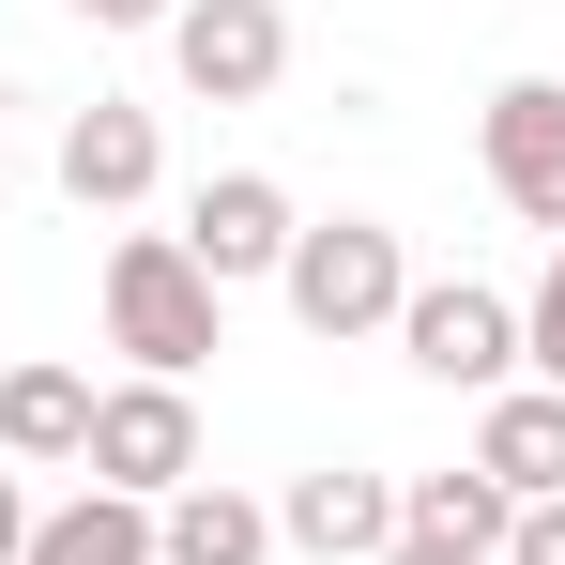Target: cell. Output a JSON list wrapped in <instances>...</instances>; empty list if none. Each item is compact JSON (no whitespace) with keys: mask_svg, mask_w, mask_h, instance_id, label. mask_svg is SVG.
<instances>
[{"mask_svg":"<svg viewBox=\"0 0 565 565\" xmlns=\"http://www.w3.org/2000/svg\"><path fill=\"white\" fill-rule=\"evenodd\" d=\"M169 77L199 107H260L290 77V0H184L169 15Z\"/></svg>","mask_w":565,"mask_h":565,"instance_id":"cell-5","label":"cell"},{"mask_svg":"<svg viewBox=\"0 0 565 565\" xmlns=\"http://www.w3.org/2000/svg\"><path fill=\"white\" fill-rule=\"evenodd\" d=\"M504 565H565V489H551V504H520V520H504Z\"/></svg>","mask_w":565,"mask_h":565,"instance_id":"cell-16","label":"cell"},{"mask_svg":"<svg viewBox=\"0 0 565 565\" xmlns=\"http://www.w3.org/2000/svg\"><path fill=\"white\" fill-rule=\"evenodd\" d=\"M0 184H15V153H0Z\"/></svg>","mask_w":565,"mask_h":565,"instance_id":"cell-20","label":"cell"},{"mask_svg":"<svg viewBox=\"0 0 565 565\" xmlns=\"http://www.w3.org/2000/svg\"><path fill=\"white\" fill-rule=\"evenodd\" d=\"M504 520H520V504H504V489H489V473H397V535H444V551H489L504 565Z\"/></svg>","mask_w":565,"mask_h":565,"instance_id":"cell-14","label":"cell"},{"mask_svg":"<svg viewBox=\"0 0 565 565\" xmlns=\"http://www.w3.org/2000/svg\"><path fill=\"white\" fill-rule=\"evenodd\" d=\"M397 352H413V382H444V397H504L520 382V306L489 276H413L397 290Z\"/></svg>","mask_w":565,"mask_h":565,"instance_id":"cell-3","label":"cell"},{"mask_svg":"<svg viewBox=\"0 0 565 565\" xmlns=\"http://www.w3.org/2000/svg\"><path fill=\"white\" fill-rule=\"evenodd\" d=\"M276 551H306V565H382V551H397V473H352V459L290 473V489H276Z\"/></svg>","mask_w":565,"mask_h":565,"instance_id":"cell-8","label":"cell"},{"mask_svg":"<svg viewBox=\"0 0 565 565\" xmlns=\"http://www.w3.org/2000/svg\"><path fill=\"white\" fill-rule=\"evenodd\" d=\"M153 184H169V138H153V107L93 93L77 122H62V199H77V214H138Z\"/></svg>","mask_w":565,"mask_h":565,"instance_id":"cell-9","label":"cell"},{"mask_svg":"<svg viewBox=\"0 0 565 565\" xmlns=\"http://www.w3.org/2000/svg\"><path fill=\"white\" fill-rule=\"evenodd\" d=\"M276 290H290V321H306L321 352H352V337H397L413 245H397L382 214H306V230H290V260H276Z\"/></svg>","mask_w":565,"mask_h":565,"instance_id":"cell-2","label":"cell"},{"mask_svg":"<svg viewBox=\"0 0 565 565\" xmlns=\"http://www.w3.org/2000/svg\"><path fill=\"white\" fill-rule=\"evenodd\" d=\"M62 15H77V31H169L184 0H62Z\"/></svg>","mask_w":565,"mask_h":565,"instance_id":"cell-17","label":"cell"},{"mask_svg":"<svg viewBox=\"0 0 565 565\" xmlns=\"http://www.w3.org/2000/svg\"><path fill=\"white\" fill-rule=\"evenodd\" d=\"M290 230H306V214H290V184H276V169H214V184L184 199V260H199L214 290L276 276V260H290Z\"/></svg>","mask_w":565,"mask_h":565,"instance_id":"cell-7","label":"cell"},{"mask_svg":"<svg viewBox=\"0 0 565 565\" xmlns=\"http://www.w3.org/2000/svg\"><path fill=\"white\" fill-rule=\"evenodd\" d=\"M107 352L138 382H199L230 352V290L184 260V230H122L107 245Z\"/></svg>","mask_w":565,"mask_h":565,"instance_id":"cell-1","label":"cell"},{"mask_svg":"<svg viewBox=\"0 0 565 565\" xmlns=\"http://www.w3.org/2000/svg\"><path fill=\"white\" fill-rule=\"evenodd\" d=\"M77 473L122 489V504H169V489L199 473V397H184V382H93V444H77Z\"/></svg>","mask_w":565,"mask_h":565,"instance_id":"cell-4","label":"cell"},{"mask_svg":"<svg viewBox=\"0 0 565 565\" xmlns=\"http://www.w3.org/2000/svg\"><path fill=\"white\" fill-rule=\"evenodd\" d=\"M473 153H489V199L565 245V77H504L489 122H473Z\"/></svg>","mask_w":565,"mask_h":565,"instance_id":"cell-6","label":"cell"},{"mask_svg":"<svg viewBox=\"0 0 565 565\" xmlns=\"http://www.w3.org/2000/svg\"><path fill=\"white\" fill-rule=\"evenodd\" d=\"M15 565H153V504L77 489V504H46V520H31V551H15Z\"/></svg>","mask_w":565,"mask_h":565,"instance_id":"cell-13","label":"cell"},{"mask_svg":"<svg viewBox=\"0 0 565 565\" xmlns=\"http://www.w3.org/2000/svg\"><path fill=\"white\" fill-rule=\"evenodd\" d=\"M382 565H489V551H444V535H397Z\"/></svg>","mask_w":565,"mask_h":565,"instance_id":"cell-19","label":"cell"},{"mask_svg":"<svg viewBox=\"0 0 565 565\" xmlns=\"http://www.w3.org/2000/svg\"><path fill=\"white\" fill-rule=\"evenodd\" d=\"M520 367H535V382L565 397V245H551V276L520 290Z\"/></svg>","mask_w":565,"mask_h":565,"instance_id":"cell-15","label":"cell"},{"mask_svg":"<svg viewBox=\"0 0 565 565\" xmlns=\"http://www.w3.org/2000/svg\"><path fill=\"white\" fill-rule=\"evenodd\" d=\"M31 520H46V504H31V489H15V473H0V565L31 551Z\"/></svg>","mask_w":565,"mask_h":565,"instance_id":"cell-18","label":"cell"},{"mask_svg":"<svg viewBox=\"0 0 565 565\" xmlns=\"http://www.w3.org/2000/svg\"><path fill=\"white\" fill-rule=\"evenodd\" d=\"M77 444H93V382L77 367H0V459H31V473H77Z\"/></svg>","mask_w":565,"mask_h":565,"instance_id":"cell-12","label":"cell"},{"mask_svg":"<svg viewBox=\"0 0 565 565\" xmlns=\"http://www.w3.org/2000/svg\"><path fill=\"white\" fill-rule=\"evenodd\" d=\"M473 473H489L504 504H551L565 489V397L551 382H504V397L473 413Z\"/></svg>","mask_w":565,"mask_h":565,"instance_id":"cell-10","label":"cell"},{"mask_svg":"<svg viewBox=\"0 0 565 565\" xmlns=\"http://www.w3.org/2000/svg\"><path fill=\"white\" fill-rule=\"evenodd\" d=\"M153 565H276V504H245L230 473H184L153 504Z\"/></svg>","mask_w":565,"mask_h":565,"instance_id":"cell-11","label":"cell"}]
</instances>
